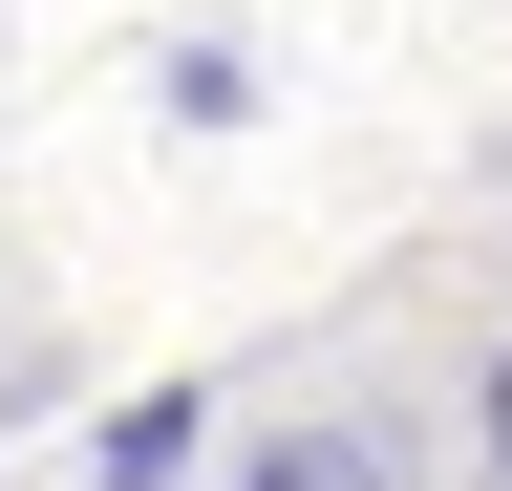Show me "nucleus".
Instances as JSON below:
<instances>
[{
    "label": "nucleus",
    "instance_id": "nucleus-3",
    "mask_svg": "<svg viewBox=\"0 0 512 491\" xmlns=\"http://www.w3.org/2000/svg\"><path fill=\"white\" fill-rule=\"evenodd\" d=\"M448 427H470V491H512V321L470 342V406H448Z\"/></svg>",
    "mask_w": 512,
    "mask_h": 491
},
{
    "label": "nucleus",
    "instance_id": "nucleus-2",
    "mask_svg": "<svg viewBox=\"0 0 512 491\" xmlns=\"http://www.w3.org/2000/svg\"><path fill=\"white\" fill-rule=\"evenodd\" d=\"M192 427H214V406H192V385H150V406L86 449V491H171V449H192Z\"/></svg>",
    "mask_w": 512,
    "mask_h": 491
},
{
    "label": "nucleus",
    "instance_id": "nucleus-1",
    "mask_svg": "<svg viewBox=\"0 0 512 491\" xmlns=\"http://www.w3.org/2000/svg\"><path fill=\"white\" fill-rule=\"evenodd\" d=\"M235 491H406V449H384L363 406H299V427H256V449H235Z\"/></svg>",
    "mask_w": 512,
    "mask_h": 491
}]
</instances>
